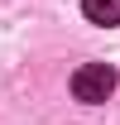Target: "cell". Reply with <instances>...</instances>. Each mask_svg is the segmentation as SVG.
<instances>
[{"label":"cell","instance_id":"cell-1","mask_svg":"<svg viewBox=\"0 0 120 125\" xmlns=\"http://www.w3.org/2000/svg\"><path fill=\"white\" fill-rule=\"evenodd\" d=\"M110 92H115V67L110 62H82L72 72V96L82 106H101Z\"/></svg>","mask_w":120,"mask_h":125},{"label":"cell","instance_id":"cell-2","mask_svg":"<svg viewBox=\"0 0 120 125\" xmlns=\"http://www.w3.org/2000/svg\"><path fill=\"white\" fill-rule=\"evenodd\" d=\"M82 15L91 19V24H120V0H82Z\"/></svg>","mask_w":120,"mask_h":125}]
</instances>
